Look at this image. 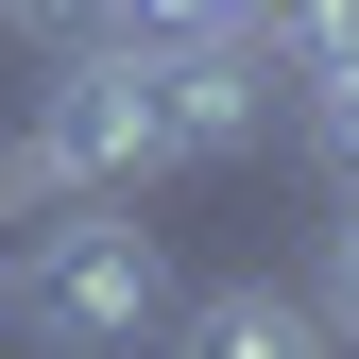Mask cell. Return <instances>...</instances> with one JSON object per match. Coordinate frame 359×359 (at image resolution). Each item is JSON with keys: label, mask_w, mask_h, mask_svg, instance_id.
Here are the masks:
<instances>
[{"label": "cell", "mask_w": 359, "mask_h": 359, "mask_svg": "<svg viewBox=\"0 0 359 359\" xmlns=\"http://www.w3.org/2000/svg\"><path fill=\"white\" fill-rule=\"evenodd\" d=\"M171 240L137 205H34L18 240H0V325H18L34 359H137L171 325Z\"/></svg>", "instance_id": "obj_1"}, {"label": "cell", "mask_w": 359, "mask_h": 359, "mask_svg": "<svg viewBox=\"0 0 359 359\" xmlns=\"http://www.w3.org/2000/svg\"><path fill=\"white\" fill-rule=\"evenodd\" d=\"M154 171H189L171 86H154V34L52 52V86H34V120H18V205H137Z\"/></svg>", "instance_id": "obj_2"}, {"label": "cell", "mask_w": 359, "mask_h": 359, "mask_svg": "<svg viewBox=\"0 0 359 359\" xmlns=\"http://www.w3.org/2000/svg\"><path fill=\"white\" fill-rule=\"evenodd\" d=\"M154 86H171V137L189 154H240L274 120V52L257 34H154Z\"/></svg>", "instance_id": "obj_3"}, {"label": "cell", "mask_w": 359, "mask_h": 359, "mask_svg": "<svg viewBox=\"0 0 359 359\" xmlns=\"http://www.w3.org/2000/svg\"><path fill=\"white\" fill-rule=\"evenodd\" d=\"M171 359H325V308L274 291V274H222V291L171 308Z\"/></svg>", "instance_id": "obj_4"}, {"label": "cell", "mask_w": 359, "mask_h": 359, "mask_svg": "<svg viewBox=\"0 0 359 359\" xmlns=\"http://www.w3.org/2000/svg\"><path fill=\"white\" fill-rule=\"evenodd\" d=\"M291 86H359V0H308V34H291Z\"/></svg>", "instance_id": "obj_5"}, {"label": "cell", "mask_w": 359, "mask_h": 359, "mask_svg": "<svg viewBox=\"0 0 359 359\" xmlns=\"http://www.w3.org/2000/svg\"><path fill=\"white\" fill-rule=\"evenodd\" d=\"M325 325L359 342V222H342V257H325Z\"/></svg>", "instance_id": "obj_6"}, {"label": "cell", "mask_w": 359, "mask_h": 359, "mask_svg": "<svg viewBox=\"0 0 359 359\" xmlns=\"http://www.w3.org/2000/svg\"><path fill=\"white\" fill-rule=\"evenodd\" d=\"M325 154H342V189H359V86H325Z\"/></svg>", "instance_id": "obj_7"}]
</instances>
